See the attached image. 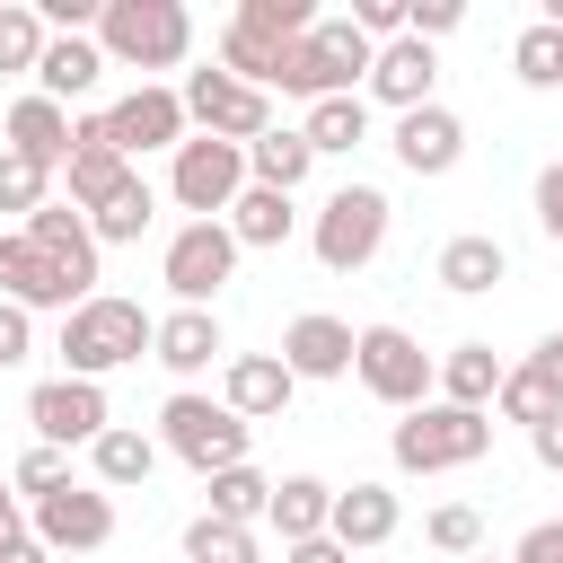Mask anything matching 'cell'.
Instances as JSON below:
<instances>
[{
  "instance_id": "obj_1",
  "label": "cell",
  "mask_w": 563,
  "mask_h": 563,
  "mask_svg": "<svg viewBox=\"0 0 563 563\" xmlns=\"http://www.w3.org/2000/svg\"><path fill=\"white\" fill-rule=\"evenodd\" d=\"M150 308L141 299H114V290H97V299H79L70 317H62V378H114V369H132L141 352H150Z\"/></svg>"
},
{
  "instance_id": "obj_45",
  "label": "cell",
  "mask_w": 563,
  "mask_h": 563,
  "mask_svg": "<svg viewBox=\"0 0 563 563\" xmlns=\"http://www.w3.org/2000/svg\"><path fill=\"white\" fill-rule=\"evenodd\" d=\"M519 369H528V378H537V387H545V396L563 405V334H545V343H537V352H528Z\"/></svg>"
},
{
  "instance_id": "obj_26",
  "label": "cell",
  "mask_w": 563,
  "mask_h": 563,
  "mask_svg": "<svg viewBox=\"0 0 563 563\" xmlns=\"http://www.w3.org/2000/svg\"><path fill=\"white\" fill-rule=\"evenodd\" d=\"M325 510H334V484L325 475H282L273 501H264V528L282 545H308V537H325Z\"/></svg>"
},
{
  "instance_id": "obj_3",
  "label": "cell",
  "mask_w": 563,
  "mask_h": 563,
  "mask_svg": "<svg viewBox=\"0 0 563 563\" xmlns=\"http://www.w3.org/2000/svg\"><path fill=\"white\" fill-rule=\"evenodd\" d=\"M387 449H396V466L405 475H457V466H475V457H493V413H466V405H413L396 431H387Z\"/></svg>"
},
{
  "instance_id": "obj_23",
  "label": "cell",
  "mask_w": 563,
  "mask_h": 563,
  "mask_svg": "<svg viewBox=\"0 0 563 563\" xmlns=\"http://www.w3.org/2000/svg\"><path fill=\"white\" fill-rule=\"evenodd\" d=\"M0 150H18V158H35V167L62 176V158H70V106H53V97L26 88V97L0 114Z\"/></svg>"
},
{
  "instance_id": "obj_41",
  "label": "cell",
  "mask_w": 563,
  "mask_h": 563,
  "mask_svg": "<svg viewBox=\"0 0 563 563\" xmlns=\"http://www.w3.org/2000/svg\"><path fill=\"white\" fill-rule=\"evenodd\" d=\"M62 484H70V457H62V449H44V440L9 466V493H26V501H44V493H62Z\"/></svg>"
},
{
  "instance_id": "obj_9",
  "label": "cell",
  "mask_w": 563,
  "mask_h": 563,
  "mask_svg": "<svg viewBox=\"0 0 563 563\" xmlns=\"http://www.w3.org/2000/svg\"><path fill=\"white\" fill-rule=\"evenodd\" d=\"M158 282L176 290V308H211L229 282H238V238L220 220H185L167 246H158Z\"/></svg>"
},
{
  "instance_id": "obj_27",
  "label": "cell",
  "mask_w": 563,
  "mask_h": 563,
  "mask_svg": "<svg viewBox=\"0 0 563 563\" xmlns=\"http://www.w3.org/2000/svg\"><path fill=\"white\" fill-rule=\"evenodd\" d=\"M431 396H440V405H466V413H493V396H501V352H493V343H457V352L440 361Z\"/></svg>"
},
{
  "instance_id": "obj_11",
  "label": "cell",
  "mask_w": 563,
  "mask_h": 563,
  "mask_svg": "<svg viewBox=\"0 0 563 563\" xmlns=\"http://www.w3.org/2000/svg\"><path fill=\"white\" fill-rule=\"evenodd\" d=\"M26 537L44 554H97V545H114V493H97V484L70 475L62 493L26 501Z\"/></svg>"
},
{
  "instance_id": "obj_38",
  "label": "cell",
  "mask_w": 563,
  "mask_h": 563,
  "mask_svg": "<svg viewBox=\"0 0 563 563\" xmlns=\"http://www.w3.org/2000/svg\"><path fill=\"white\" fill-rule=\"evenodd\" d=\"M422 545H431V554H457V563L484 554V519H475V501H440V510L422 519Z\"/></svg>"
},
{
  "instance_id": "obj_52",
  "label": "cell",
  "mask_w": 563,
  "mask_h": 563,
  "mask_svg": "<svg viewBox=\"0 0 563 563\" xmlns=\"http://www.w3.org/2000/svg\"><path fill=\"white\" fill-rule=\"evenodd\" d=\"M554 35H563V26H554Z\"/></svg>"
},
{
  "instance_id": "obj_12",
  "label": "cell",
  "mask_w": 563,
  "mask_h": 563,
  "mask_svg": "<svg viewBox=\"0 0 563 563\" xmlns=\"http://www.w3.org/2000/svg\"><path fill=\"white\" fill-rule=\"evenodd\" d=\"M194 123H185V97L167 88V79H141V88H123L114 106H106V141L123 150V158H150V150H176Z\"/></svg>"
},
{
  "instance_id": "obj_30",
  "label": "cell",
  "mask_w": 563,
  "mask_h": 563,
  "mask_svg": "<svg viewBox=\"0 0 563 563\" xmlns=\"http://www.w3.org/2000/svg\"><path fill=\"white\" fill-rule=\"evenodd\" d=\"M150 220H158V194H150V176L132 167V176L88 211V238H97V246H141V238H150Z\"/></svg>"
},
{
  "instance_id": "obj_46",
  "label": "cell",
  "mask_w": 563,
  "mask_h": 563,
  "mask_svg": "<svg viewBox=\"0 0 563 563\" xmlns=\"http://www.w3.org/2000/svg\"><path fill=\"white\" fill-rule=\"evenodd\" d=\"M510 563H563V519H537V528L510 545Z\"/></svg>"
},
{
  "instance_id": "obj_16",
  "label": "cell",
  "mask_w": 563,
  "mask_h": 563,
  "mask_svg": "<svg viewBox=\"0 0 563 563\" xmlns=\"http://www.w3.org/2000/svg\"><path fill=\"white\" fill-rule=\"evenodd\" d=\"M387 150H396V167L405 176H449L457 158H466V123L431 97V106H413V114H396V132H387Z\"/></svg>"
},
{
  "instance_id": "obj_37",
  "label": "cell",
  "mask_w": 563,
  "mask_h": 563,
  "mask_svg": "<svg viewBox=\"0 0 563 563\" xmlns=\"http://www.w3.org/2000/svg\"><path fill=\"white\" fill-rule=\"evenodd\" d=\"M35 62H44V18H35V0H0V70H26V79H35Z\"/></svg>"
},
{
  "instance_id": "obj_39",
  "label": "cell",
  "mask_w": 563,
  "mask_h": 563,
  "mask_svg": "<svg viewBox=\"0 0 563 563\" xmlns=\"http://www.w3.org/2000/svg\"><path fill=\"white\" fill-rule=\"evenodd\" d=\"M53 202V167H35V158H18V150H0V211H44Z\"/></svg>"
},
{
  "instance_id": "obj_22",
  "label": "cell",
  "mask_w": 563,
  "mask_h": 563,
  "mask_svg": "<svg viewBox=\"0 0 563 563\" xmlns=\"http://www.w3.org/2000/svg\"><path fill=\"white\" fill-rule=\"evenodd\" d=\"M396 528H405V501H396L387 484H343L334 510H325V537H334L343 554H369V545H387Z\"/></svg>"
},
{
  "instance_id": "obj_18",
  "label": "cell",
  "mask_w": 563,
  "mask_h": 563,
  "mask_svg": "<svg viewBox=\"0 0 563 563\" xmlns=\"http://www.w3.org/2000/svg\"><path fill=\"white\" fill-rule=\"evenodd\" d=\"M150 361H158L167 378H202L211 361H229V334H220L211 308H167V317L150 325Z\"/></svg>"
},
{
  "instance_id": "obj_33",
  "label": "cell",
  "mask_w": 563,
  "mask_h": 563,
  "mask_svg": "<svg viewBox=\"0 0 563 563\" xmlns=\"http://www.w3.org/2000/svg\"><path fill=\"white\" fill-rule=\"evenodd\" d=\"M202 493H211V519L255 528L264 501H273V475H255V466H220V475H202Z\"/></svg>"
},
{
  "instance_id": "obj_47",
  "label": "cell",
  "mask_w": 563,
  "mask_h": 563,
  "mask_svg": "<svg viewBox=\"0 0 563 563\" xmlns=\"http://www.w3.org/2000/svg\"><path fill=\"white\" fill-rule=\"evenodd\" d=\"M528 449H537V466H545V475H563V413H545V422L528 431Z\"/></svg>"
},
{
  "instance_id": "obj_14",
  "label": "cell",
  "mask_w": 563,
  "mask_h": 563,
  "mask_svg": "<svg viewBox=\"0 0 563 563\" xmlns=\"http://www.w3.org/2000/svg\"><path fill=\"white\" fill-rule=\"evenodd\" d=\"M290 396H299V378L282 369V352H229L220 361V405L238 422H282Z\"/></svg>"
},
{
  "instance_id": "obj_19",
  "label": "cell",
  "mask_w": 563,
  "mask_h": 563,
  "mask_svg": "<svg viewBox=\"0 0 563 563\" xmlns=\"http://www.w3.org/2000/svg\"><path fill=\"white\" fill-rule=\"evenodd\" d=\"M26 246H44L62 273H70V290L79 299H97V238H88V211H70V202H44V211H26Z\"/></svg>"
},
{
  "instance_id": "obj_15",
  "label": "cell",
  "mask_w": 563,
  "mask_h": 563,
  "mask_svg": "<svg viewBox=\"0 0 563 563\" xmlns=\"http://www.w3.org/2000/svg\"><path fill=\"white\" fill-rule=\"evenodd\" d=\"M0 299H9V308H26V317H35V308H62V317L79 308L70 273H62L44 246H26V229H0Z\"/></svg>"
},
{
  "instance_id": "obj_35",
  "label": "cell",
  "mask_w": 563,
  "mask_h": 563,
  "mask_svg": "<svg viewBox=\"0 0 563 563\" xmlns=\"http://www.w3.org/2000/svg\"><path fill=\"white\" fill-rule=\"evenodd\" d=\"M229 26H246V35H264V44H299V35L317 26V9H308V0H238Z\"/></svg>"
},
{
  "instance_id": "obj_20",
  "label": "cell",
  "mask_w": 563,
  "mask_h": 563,
  "mask_svg": "<svg viewBox=\"0 0 563 563\" xmlns=\"http://www.w3.org/2000/svg\"><path fill=\"white\" fill-rule=\"evenodd\" d=\"M431 79H440L431 44L396 35V44H378V53H369V79H361V88H369L387 114H413V106H431Z\"/></svg>"
},
{
  "instance_id": "obj_13",
  "label": "cell",
  "mask_w": 563,
  "mask_h": 563,
  "mask_svg": "<svg viewBox=\"0 0 563 563\" xmlns=\"http://www.w3.org/2000/svg\"><path fill=\"white\" fill-rule=\"evenodd\" d=\"M26 422H35L44 449H88L114 422V405H106L97 378H44V387H26Z\"/></svg>"
},
{
  "instance_id": "obj_17",
  "label": "cell",
  "mask_w": 563,
  "mask_h": 563,
  "mask_svg": "<svg viewBox=\"0 0 563 563\" xmlns=\"http://www.w3.org/2000/svg\"><path fill=\"white\" fill-rule=\"evenodd\" d=\"M352 334L361 325H343V317H325V308H308V317H290L282 325V369L308 387V378H352Z\"/></svg>"
},
{
  "instance_id": "obj_4",
  "label": "cell",
  "mask_w": 563,
  "mask_h": 563,
  "mask_svg": "<svg viewBox=\"0 0 563 563\" xmlns=\"http://www.w3.org/2000/svg\"><path fill=\"white\" fill-rule=\"evenodd\" d=\"M369 53L378 44H361L352 35V18H317L290 53H282V70H273V88L282 97H361V79H369Z\"/></svg>"
},
{
  "instance_id": "obj_25",
  "label": "cell",
  "mask_w": 563,
  "mask_h": 563,
  "mask_svg": "<svg viewBox=\"0 0 563 563\" xmlns=\"http://www.w3.org/2000/svg\"><path fill=\"white\" fill-rule=\"evenodd\" d=\"M220 229L238 238V255H246V246H290V238H299V202L273 194V185H246V194L220 211Z\"/></svg>"
},
{
  "instance_id": "obj_34",
  "label": "cell",
  "mask_w": 563,
  "mask_h": 563,
  "mask_svg": "<svg viewBox=\"0 0 563 563\" xmlns=\"http://www.w3.org/2000/svg\"><path fill=\"white\" fill-rule=\"evenodd\" d=\"M185 563H264L255 528H229V519H185Z\"/></svg>"
},
{
  "instance_id": "obj_7",
  "label": "cell",
  "mask_w": 563,
  "mask_h": 563,
  "mask_svg": "<svg viewBox=\"0 0 563 563\" xmlns=\"http://www.w3.org/2000/svg\"><path fill=\"white\" fill-rule=\"evenodd\" d=\"M352 378L378 396V405H396V413H413V405H431V378H440V361L405 334V325H361L352 334Z\"/></svg>"
},
{
  "instance_id": "obj_50",
  "label": "cell",
  "mask_w": 563,
  "mask_h": 563,
  "mask_svg": "<svg viewBox=\"0 0 563 563\" xmlns=\"http://www.w3.org/2000/svg\"><path fill=\"white\" fill-rule=\"evenodd\" d=\"M0 563H53V554H44V545H35V537H18V545H9V554H0Z\"/></svg>"
},
{
  "instance_id": "obj_8",
  "label": "cell",
  "mask_w": 563,
  "mask_h": 563,
  "mask_svg": "<svg viewBox=\"0 0 563 563\" xmlns=\"http://www.w3.org/2000/svg\"><path fill=\"white\" fill-rule=\"evenodd\" d=\"M167 194H176V211L220 220V211L246 194V150H238V141H211V132H185V141L167 150Z\"/></svg>"
},
{
  "instance_id": "obj_24",
  "label": "cell",
  "mask_w": 563,
  "mask_h": 563,
  "mask_svg": "<svg viewBox=\"0 0 563 563\" xmlns=\"http://www.w3.org/2000/svg\"><path fill=\"white\" fill-rule=\"evenodd\" d=\"M97 79H106V53H97V35H44L35 97H53V106H79V97H97Z\"/></svg>"
},
{
  "instance_id": "obj_51",
  "label": "cell",
  "mask_w": 563,
  "mask_h": 563,
  "mask_svg": "<svg viewBox=\"0 0 563 563\" xmlns=\"http://www.w3.org/2000/svg\"><path fill=\"white\" fill-rule=\"evenodd\" d=\"M466 563H493V554H466Z\"/></svg>"
},
{
  "instance_id": "obj_5",
  "label": "cell",
  "mask_w": 563,
  "mask_h": 563,
  "mask_svg": "<svg viewBox=\"0 0 563 563\" xmlns=\"http://www.w3.org/2000/svg\"><path fill=\"white\" fill-rule=\"evenodd\" d=\"M246 440H255V422H238V413H229L220 396H202V387H176V396L158 405V449L185 457L194 475L246 466Z\"/></svg>"
},
{
  "instance_id": "obj_21",
  "label": "cell",
  "mask_w": 563,
  "mask_h": 563,
  "mask_svg": "<svg viewBox=\"0 0 563 563\" xmlns=\"http://www.w3.org/2000/svg\"><path fill=\"white\" fill-rule=\"evenodd\" d=\"M431 282H440V290H457V299H484V290H501V282H510V246H501L493 229H457V238L431 255Z\"/></svg>"
},
{
  "instance_id": "obj_49",
  "label": "cell",
  "mask_w": 563,
  "mask_h": 563,
  "mask_svg": "<svg viewBox=\"0 0 563 563\" xmlns=\"http://www.w3.org/2000/svg\"><path fill=\"white\" fill-rule=\"evenodd\" d=\"M282 563H352L334 537H308V545H282Z\"/></svg>"
},
{
  "instance_id": "obj_43",
  "label": "cell",
  "mask_w": 563,
  "mask_h": 563,
  "mask_svg": "<svg viewBox=\"0 0 563 563\" xmlns=\"http://www.w3.org/2000/svg\"><path fill=\"white\" fill-rule=\"evenodd\" d=\"M537 229L563 246V158H545V167H537Z\"/></svg>"
},
{
  "instance_id": "obj_44",
  "label": "cell",
  "mask_w": 563,
  "mask_h": 563,
  "mask_svg": "<svg viewBox=\"0 0 563 563\" xmlns=\"http://www.w3.org/2000/svg\"><path fill=\"white\" fill-rule=\"evenodd\" d=\"M26 352H35V317H26V308H9V299H0V369H18V361H26Z\"/></svg>"
},
{
  "instance_id": "obj_36",
  "label": "cell",
  "mask_w": 563,
  "mask_h": 563,
  "mask_svg": "<svg viewBox=\"0 0 563 563\" xmlns=\"http://www.w3.org/2000/svg\"><path fill=\"white\" fill-rule=\"evenodd\" d=\"M510 70H519V88H563V35H554L545 18H537V26H519Z\"/></svg>"
},
{
  "instance_id": "obj_6",
  "label": "cell",
  "mask_w": 563,
  "mask_h": 563,
  "mask_svg": "<svg viewBox=\"0 0 563 563\" xmlns=\"http://www.w3.org/2000/svg\"><path fill=\"white\" fill-rule=\"evenodd\" d=\"M387 194L378 185H334L325 202H317V220H308V246H317V264L325 273H361L378 246H387Z\"/></svg>"
},
{
  "instance_id": "obj_42",
  "label": "cell",
  "mask_w": 563,
  "mask_h": 563,
  "mask_svg": "<svg viewBox=\"0 0 563 563\" xmlns=\"http://www.w3.org/2000/svg\"><path fill=\"white\" fill-rule=\"evenodd\" d=\"M466 26V0H405V35L413 44H440V35H457Z\"/></svg>"
},
{
  "instance_id": "obj_29",
  "label": "cell",
  "mask_w": 563,
  "mask_h": 563,
  "mask_svg": "<svg viewBox=\"0 0 563 563\" xmlns=\"http://www.w3.org/2000/svg\"><path fill=\"white\" fill-rule=\"evenodd\" d=\"M308 167H317V150L299 141V123H273V132H255V141H246V185L299 194V185H308Z\"/></svg>"
},
{
  "instance_id": "obj_31",
  "label": "cell",
  "mask_w": 563,
  "mask_h": 563,
  "mask_svg": "<svg viewBox=\"0 0 563 563\" xmlns=\"http://www.w3.org/2000/svg\"><path fill=\"white\" fill-rule=\"evenodd\" d=\"M299 141H308L317 158H352V150L369 141V97H317L308 123H299Z\"/></svg>"
},
{
  "instance_id": "obj_28",
  "label": "cell",
  "mask_w": 563,
  "mask_h": 563,
  "mask_svg": "<svg viewBox=\"0 0 563 563\" xmlns=\"http://www.w3.org/2000/svg\"><path fill=\"white\" fill-rule=\"evenodd\" d=\"M88 466H97V493H132V484H150L158 440H150V431H132V422H106V431L88 440Z\"/></svg>"
},
{
  "instance_id": "obj_2",
  "label": "cell",
  "mask_w": 563,
  "mask_h": 563,
  "mask_svg": "<svg viewBox=\"0 0 563 563\" xmlns=\"http://www.w3.org/2000/svg\"><path fill=\"white\" fill-rule=\"evenodd\" d=\"M97 53H106V70H176L194 53V9L185 0H106Z\"/></svg>"
},
{
  "instance_id": "obj_32",
  "label": "cell",
  "mask_w": 563,
  "mask_h": 563,
  "mask_svg": "<svg viewBox=\"0 0 563 563\" xmlns=\"http://www.w3.org/2000/svg\"><path fill=\"white\" fill-rule=\"evenodd\" d=\"M62 176H70V211H97L123 176H132V158L114 150V141H70V158H62Z\"/></svg>"
},
{
  "instance_id": "obj_48",
  "label": "cell",
  "mask_w": 563,
  "mask_h": 563,
  "mask_svg": "<svg viewBox=\"0 0 563 563\" xmlns=\"http://www.w3.org/2000/svg\"><path fill=\"white\" fill-rule=\"evenodd\" d=\"M18 537H26V501H18V493H9V475H0V554H9Z\"/></svg>"
},
{
  "instance_id": "obj_10",
  "label": "cell",
  "mask_w": 563,
  "mask_h": 563,
  "mask_svg": "<svg viewBox=\"0 0 563 563\" xmlns=\"http://www.w3.org/2000/svg\"><path fill=\"white\" fill-rule=\"evenodd\" d=\"M176 97H185V123H194V132H211V141H238V150H246L255 132H273V97H264V88H246V79H229L220 62H211V70H185V88H176Z\"/></svg>"
},
{
  "instance_id": "obj_40",
  "label": "cell",
  "mask_w": 563,
  "mask_h": 563,
  "mask_svg": "<svg viewBox=\"0 0 563 563\" xmlns=\"http://www.w3.org/2000/svg\"><path fill=\"white\" fill-rule=\"evenodd\" d=\"M493 413H501V422H519V431H537V422H545V413H563V405H554V396H545L528 369H501V396H493Z\"/></svg>"
}]
</instances>
